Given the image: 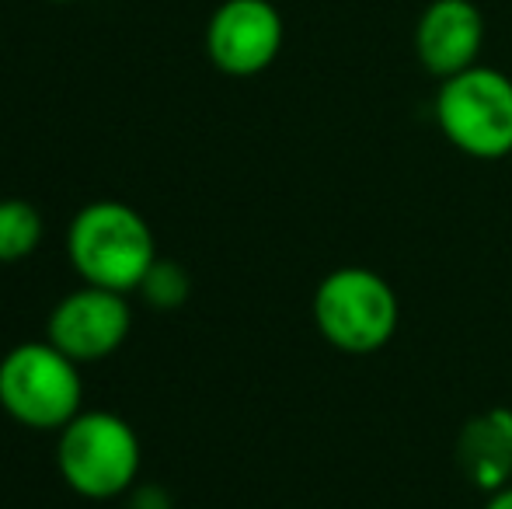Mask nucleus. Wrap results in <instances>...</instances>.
Segmentation results:
<instances>
[{"label": "nucleus", "mask_w": 512, "mask_h": 509, "mask_svg": "<svg viewBox=\"0 0 512 509\" xmlns=\"http://www.w3.org/2000/svg\"><path fill=\"white\" fill-rule=\"evenodd\" d=\"M314 325L331 349L349 356L380 353L394 339L401 304L394 286L366 265L331 269L314 290Z\"/></svg>", "instance_id": "obj_2"}, {"label": "nucleus", "mask_w": 512, "mask_h": 509, "mask_svg": "<svg viewBox=\"0 0 512 509\" xmlns=\"http://www.w3.org/2000/svg\"><path fill=\"white\" fill-rule=\"evenodd\" d=\"M457 464L464 478L488 492L512 482V412L509 408H488L474 415L457 436Z\"/></svg>", "instance_id": "obj_9"}, {"label": "nucleus", "mask_w": 512, "mask_h": 509, "mask_svg": "<svg viewBox=\"0 0 512 509\" xmlns=\"http://www.w3.org/2000/svg\"><path fill=\"white\" fill-rule=\"evenodd\" d=\"M81 363L70 360L53 342H21L0 360V408L28 429L60 433L77 412H84Z\"/></svg>", "instance_id": "obj_4"}, {"label": "nucleus", "mask_w": 512, "mask_h": 509, "mask_svg": "<svg viewBox=\"0 0 512 509\" xmlns=\"http://www.w3.org/2000/svg\"><path fill=\"white\" fill-rule=\"evenodd\" d=\"M42 241V213L28 199H0V265L25 262Z\"/></svg>", "instance_id": "obj_10"}, {"label": "nucleus", "mask_w": 512, "mask_h": 509, "mask_svg": "<svg viewBox=\"0 0 512 509\" xmlns=\"http://www.w3.org/2000/svg\"><path fill=\"white\" fill-rule=\"evenodd\" d=\"M481 49H485V14L474 0H432L418 14L415 56L439 81L471 70Z\"/></svg>", "instance_id": "obj_8"}, {"label": "nucleus", "mask_w": 512, "mask_h": 509, "mask_svg": "<svg viewBox=\"0 0 512 509\" xmlns=\"http://www.w3.org/2000/svg\"><path fill=\"white\" fill-rule=\"evenodd\" d=\"M189 272L182 269L178 262H168V258H157L154 265H150V272L143 276L140 283V293L150 300L154 307H178L189 300Z\"/></svg>", "instance_id": "obj_11"}, {"label": "nucleus", "mask_w": 512, "mask_h": 509, "mask_svg": "<svg viewBox=\"0 0 512 509\" xmlns=\"http://www.w3.org/2000/svg\"><path fill=\"white\" fill-rule=\"evenodd\" d=\"M129 328H133V311H129L126 293L88 283L67 293L46 321L49 342L77 363H95L112 356L126 342Z\"/></svg>", "instance_id": "obj_7"}, {"label": "nucleus", "mask_w": 512, "mask_h": 509, "mask_svg": "<svg viewBox=\"0 0 512 509\" xmlns=\"http://www.w3.org/2000/svg\"><path fill=\"white\" fill-rule=\"evenodd\" d=\"M436 126L450 147L474 161L512 154V77L485 63L439 81Z\"/></svg>", "instance_id": "obj_3"}, {"label": "nucleus", "mask_w": 512, "mask_h": 509, "mask_svg": "<svg viewBox=\"0 0 512 509\" xmlns=\"http://www.w3.org/2000/svg\"><path fill=\"white\" fill-rule=\"evenodd\" d=\"M481 509H512V482L502 485V489H495V492H488V499Z\"/></svg>", "instance_id": "obj_12"}, {"label": "nucleus", "mask_w": 512, "mask_h": 509, "mask_svg": "<svg viewBox=\"0 0 512 509\" xmlns=\"http://www.w3.org/2000/svg\"><path fill=\"white\" fill-rule=\"evenodd\" d=\"M49 4H74V0H49Z\"/></svg>", "instance_id": "obj_13"}, {"label": "nucleus", "mask_w": 512, "mask_h": 509, "mask_svg": "<svg viewBox=\"0 0 512 509\" xmlns=\"http://www.w3.org/2000/svg\"><path fill=\"white\" fill-rule=\"evenodd\" d=\"M56 464L77 496L115 499L140 475V436L115 412H77L60 429Z\"/></svg>", "instance_id": "obj_5"}, {"label": "nucleus", "mask_w": 512, "mask_h": 509, "mask_svg": "<svg viewBox=\"0 0 512 509\" xmlns=\"http://www.w3.org/2000/svg\"><path fill=\"white\" fill-rule=\"evenodd\" d=\"M286 39L272 0H223L206 25V56L227 77H258L276 63Z\"/></svg>", "instance_id": "obj_6"}, {"label": "nucleus", "mask_w": 512, "mask_h": 509, "mask_svg": "<svg viewBox=\"0 0 512 509\" xmlns=\"http://www.w3.org/2000/svg\"><path fill=\"white\" fill-rule=\"evenodd\" d=\"M67 258L88 286L133 293L157 262V241L133 206L119 199H98L70 220Z\"/></svg>", "instance_id": "obj_1"}]
</instances>
